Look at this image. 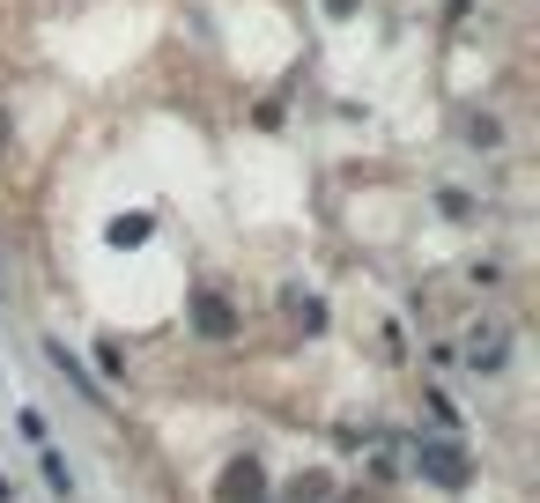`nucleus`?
Wrapping results in <instances>:
<instances>
[{"label":"nucleus","mask_w":540,"mask_h":503,"mask_svg":"<svg viewBox=\"0 0 540 503\" xmlns=\"http://www.w3.org/2000/svg\"><path fill=\"white\" fill-rule=\"evenodd\" d=\"M415 459H422V474L444 481V489H459V481H467V459H459L452 444H415Z\"/></svg>","instance_id":"nucleus-1"},{"label":"nucleus","mask_w":540,"mask_h":503,"mask_svg":"<svg viewBox=\"0 0 540 503\" xmlns=\"http://www.w3.org/2000/svg\"><path fill=\"white\" fill-rule=\"evenodd\" d=\"M45 356H52V370H60V378H67V385H82V393H89V400H104V385H97V378H89V370H82V363H74V356H67V348H60V341H52V348H45Z\"/></svg>","instance_id":"nucleus-2"},{"label":"nucleus","mask_w":540,"mask_h":503,"mask_svg":"<svg viewBox=\"0 0 540 503\" xmlns=\"http://www.w3.org/2000/svg\"><path fill=\"white\" fill-rule=\"evenodd\" d=\"M37 452H45V481H52V496H74V474H67V459L52 452V444H37Z\"/></svg>","instance_id":"nucleus-3"},{"label":"nucleus","mask_w":540,"mask_h":503,"mask_svg":"<svg viewBox=\"0 0 540 503\" xmlns=\"http://www.w3.org/2000/svg\"><path fill=\"white\" fill-rule=\"evenodd\" d=\"M15 430H23L30 444H45V415H37V407H23V415H15Z\"/></svg>","instance_id":"nucleus-4"},{"label":"nucleus","mask_w":540,"mask_h":503,"mask_svg":"<svg viewBox=\"0 0 540 503\" xmlns=\"http://www.w3.org/2000/svg\"><path fill=\"white\" fill-rule=\"evenodd\" d=\"M0 503H15V481H8V474H0Z\"/></svg>","instance_id":"nucleus-5"}]
</instances>
